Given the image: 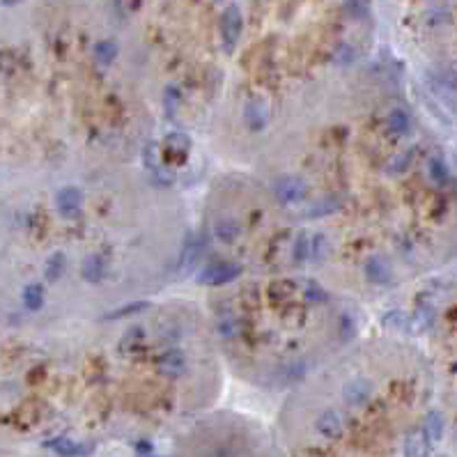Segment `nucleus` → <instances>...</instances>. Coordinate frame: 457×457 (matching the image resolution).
I'll list each match as a JSON object with an SVG mask.
<instances>
[{"instance_id": "1", "label": "nucleus", "mask_w": 457, "mask_h": 457, "mask_svg": "<svg viewBox=\"0 0 457 457\" xmlns=\"http://www.w3.org/2000/svg\"><path fill=\"white\" fill-rule=\"evenodd\" d=\"M386 78L356 69L253 159L292 262L354 304L397 285L411 251L397 230L395 184L421 159L411 110Z\"/></svg>"}, {"instance_id": "2", "label": "nucleus", "mask_w": 457, "mask_h": 457, "mask_svg": "<svg viewBox=\"0 0 457 457\" xmlns=\"http://www.w3.org/2000/svg\"><path fill=\"white\" fill-rule=\"evenodd\" d=\"M202 312L230 372L248 386L290 391L358 338L351 299L301 271H223Z\"/></svg>"}, {"instance_id": "3", "label": "nucleus", "mask_w": 457, "mask_h": 457, "mask_svg": "<svg viewBox=\"0 0 457 457\" xmlns=\"http://www.w3.org/2000/svg\"><path fill=\"white\" fill-rule=\"evenodd\" d=\"M380 345L356 338L285 391L271 436L280 457H386L395 386Z\"/></svg>"}, {"instance_id": "4", "label": "nucleus", "mask_w": 457, "mask_h": 457, "mask_svg": "<svg viewBox=\"0 0 457 457\" xmlns=\"http://www.w3.org/2000/svg\"><path fill=\"white\" fill-rule=\"evenodd\" d=\"M166 457H280L271 430L239 414L205 411L168 434Z\"/></svg>"}, {"instance_id": "5", "label": "nucleus", "mask_w": 457, "mask_h": 457, "mask_svg": "<svg viewBox=\"0 0 457 457\" xmlns=\"http://www.w3.org/2000/svg\"><path fill=\"white\" fill-rule=\"evenodd\" d=\"M18 3H23V0H0L3 8H14V5H18Z\"/></svg>"}]
</instances>
